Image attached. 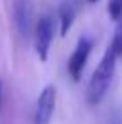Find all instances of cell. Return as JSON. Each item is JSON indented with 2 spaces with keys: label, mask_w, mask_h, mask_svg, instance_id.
Returning <instances> with one entry per match:
<instances>
[{
  "label": "cell",
  "mask_w": 122,
  "mask_h": 124,
  "mask_svg": "<svg viewBox=\"0 0 122 124\" xmlns=\"http://www.w3.org/2000/svg\"><path fill=\"white\" fill-rule=\"evenodd\" d=\"M117 54L113 52L111 47H108L106 52H104L102 59H100L99 67L95 68V72L92 74L90 85H88V90H86V101L90 106L99 104L100 101L104 99L108 88L111 85L113 74H115V65H117Z\"/></svg>",
  "instance_id": "1"
},
{
  "label": "cell",
  "mask_w": 122,
  "mask_h": 124,
  "mask_svg": "<svg viewBox=\"0 0 122 124\" xmlns=\"http://www.w3.org/2000/svg\"><path fill=\"white\" fill-rule=\"evenodd\" d=\"M52 38H54V20H52V16H49V15L40 16V20L34 25V49H36V52H38L41 61H47V58H49Z\"/></svg>",
  "instance_id": "2"
},
{
  "label": "cell",
  "mask_w": 122,
  "mask_h": 124,
  "mask_svg": "<svg viewBox=\"0 0 122 124\" xmlns=\"http://www.w3.org/2000/svg\"><path fill=\"white\" fill-rule=\"evenodd\" d=\"M92 43L90 38H81V40L77 41V45H75L72 56L68 59V74L70 78H72L75 83H79L83 78V70H85L86 63H88V58H90V52H92Z\"/></svg>",
  "instance_id": "3"
},
{
  "label": "cell",
  "mask_w": 122,
  "mask_h": 124,
  "mask_svg": "<svg viewBox=\"0 0 122 124\" xmlns=\"http://www.w3.org/2000/svg\"><path fill=\"white\" fill-rule=\"evenodd\" d=\"M54 110H56V88H54V85H47L36 101L32 124H50Z\"/></svg>",
  "instance_id": "4"
},
{
  "label": "cell",
  "mask_w": 122,
  "mask_h": 124,
  "mask_svg": "<svg viewBox=\"0 0 122 124\" xmlns=\"http://www.w3.org/2000/svg\"><path fill=\"white\" fill-rule=\"evenodd\" d=\"M13 20L22 38L32 34V4L31 0H13Z\"/></svg>",
  "instance_id": "5"
},
{
  "label": "cell",
  "mask_w": 122,
  "mask_h": 124,
  "mask_svg": "<svg viewBox=\"0 0 122 124\" xmlns=\"http://www.w3.org/2000/svg\"><path fill=\"white\" fill-rule=\"evenodd\" d=\"M75 20V7L72 2H63L59 6V22H61V36H66Z\"/></svg>",
  "instance_id": "6"
},
{
  "label": "cell",
  "mask_w": 122,
  "mask_h": 124,
  "mask_svg": "<svg viewBox=\"0 0 122 124\" xmlns=\"http://www.w3.org/2000/svg\"><path fill=\"white\" fill-rule=\"evenodd\" d=\"M110 47L113 49V52L119 58L122 56V20L119 22V25H117V29H115V34H113V40H111Z\"/></svg>",
  "instance_id": "7"
},
{
  "label": "cell",
  "mask_w": 122,
  "mask_h": 124,
  "mask_svg": "<svg viewBox=\"0 0 122 124\" xmlns=\"http://www.w3.org/2000/svg\"><path fill=\"white\" fill-rule=\"evenodd\" d=\"M108 13H110V18L115 22L122 20V0H110L108 4Z\"/></svg>",
  "instance_id": "8"
},
{
  "label": "cell",
  "mask_w": 122,
  "mask_h": 124,
  "mask_svg": "<svg viewBox=\"0 0 122 124\" xmlns=\"http://www.w3.org/2000/svg\"><path fill=\"white\" fill-rule=\"evenodd\" d=\"M110 124H122V113L120 112H115L110 117Z\"/></svg>",
  "instance_id": "9"
},
{
  "label": "cell",
  "mask_w": 122,
  "mask_h": 124,
  "mask_svg": "<svg viewBox=\"0 0 122 124\" xmlns=\"http://www.w3.org/2000/svg\"><path fill=\"white\" fill-rule=\"evenodd\" d=\"M88 2H90V4H95V2H97V0H88Z\"/></svg>",
  "instance_id": "10"
},
{
  "label": "cell",
  "mask_w": 122,
  "mask_h": 124,
  "mask_svg": "<svg viewBox=\"0 0 122 124\" xmlns=\"http://www.w3.org/2000/svg\"><path fill=\"white\" fill-rule=\"evenodd\" d=\"M0 104H2V93H0Z\"/></svg>",
  "instance_id": "11"
}]
</instances>
